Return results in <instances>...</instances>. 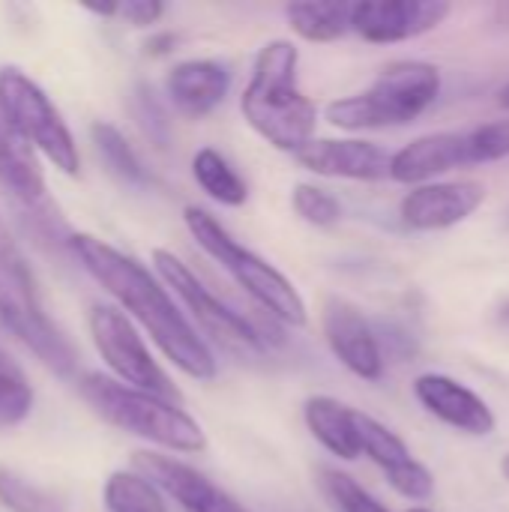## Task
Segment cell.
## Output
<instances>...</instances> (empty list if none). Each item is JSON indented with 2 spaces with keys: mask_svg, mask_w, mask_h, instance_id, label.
Here are the masks:
<instances>
[{
  "mask_svg": "<svg viewBox=\"0 0 509 512\" xmlns=\"http://www.w3.org/2000/svg\"><path fill=\"white\" fill-rule=\"evenodd\" d=\"M69 252L78 264L147 330L156 348L189 378L213 381L219 375L216 354L195 330V324L180 312L168 285L156 279L144 264L129 258L126 252L108 246L90 234H69Z\"/></svg>",
  "mask_w": 509,
  "mask_h": 512,
  "instance_id": "6da1fadb",
  "label": "cell"
},
{
  "mask_svg": "<svg viewBox=\"0 0 509 512\" xmlns=\"http://www.w3.org/2000/svg\"><path fill=\"white\" fill-rule=\"evenodd\" d=\"M243 120L270 147L297 156L315 141L318 108L300 87V51L291 39L264 42L240 96Z\"/></svg>",
  "mask_w": 509,
  "mask_h": 512,
  "instance_id": "7a4b0ae2",
  "label": "cell"
},
{
  "mask_svg": "<svg viewBox=\"0 0 509 512\" xmlns=\"http://www.w3.org/2000/svg\"><path fill=\"white\" fill-rule=\"evenodd\" d=\"M87 405L114 429H123L135 438H144L171 453H204L207 435L195 417H189L180 402L126 387L108 375L87 372L78 384Z\"/></svg>",
  "mask_w": 509,
  "mask_h": 512,
  "instance_id": "3957f363",
  "label": "cell"
},
{
  "mask_svg": "<svg viewBox=\"0 0 509 512\" xmlns=\"http://www.w3.org/2000/svg\"><path fill=\"white\" fill-rule=\"evenodd\" d=\"M441 96V69L426 60H393L378 78L354 96L333 99L324 108L327 123L345 132L390 129L414 123Z\"/></svg>",
  "mask_w": 509,
  "mask_h": 512,
  "instance_id": "277c9868",
  "label": "cell"
},
{
  "mask_svg": "<svg viewBox=\"0 0 509 512\" xmlns=\"http://www.w3.org/2000/svg\"><path fill=\"white\" fill-rule=\"evenodd\" d=\"M183 222L192 240L264 309V315H270L273 321L285 327L309 324V306L303 294L297 291V285L270 261L246 249L240 240H234L213 213H207L204 207H186Z\"/></svg>",
  "mask_w": 509,
  "mask_h": 512,
  "instance_id": "5b68a950",
  "label": "cell"
},
{
  "mask_svg": "<svg viewBox=\"0 0 509 512\" xmlns=\"http://www.w3.org/2000/svg\"><path fill=\"white\" fill-rule=\"evenodd\" d=\"M0 321L54 375L60 378L75 375L78 351L42 309L33 270L3 219H0Z\"/></svg>",
  "mask_w": 509,
  "mask_h": 512,
  "instance_id": "8992f818",
  "label": "cell"
},
{
  "mask_svg": "<svg viewBox=\"0 0 509 512\" xmlns=\"http://www.w3.org/2000/svg\"><path fill=\"white\" fill-rule=\"evenodd\" d=\"M153 267L159 279L168 285V291L186 306L201 336L213 339L222 351L237 357H264L267 354V336L240 312H234L228 303H222L213 291L204 288V282L168 249H153Z\"/></svg>",
  "mask_w": 509,
  "mask_h": 512,
  "instance_id": "52a82bcc",
  "label": "cell"
},
{
  "mask_svg": "<svg viewBox=\"0 0 509 512\" xmlns=\"http://www.w3.org/2000/svg\"><path fill=\"white\" fill-rule=\"evenodd\" d=\"M0 111L33 150L45 153L60 171L72 177L78 174L81 159L69 126L63 123L45 90L15 66L0 69Z\"/></svg>",
  "mask_w": 509,
  "mask_h": 512,
  "instance_id": "ba28073f",
  "label": "cell"
},
{
  "mask_svg": "<svg viewBox=\"0 0 509 512\" xmlns=\"http://www.w3.org/2000/svg\"><path fill=\"white\" fill-rule=\"evenodd\" d=\"M90 336H93L99 357L120 378V384L180 402V390L165 375V369L153 360V354L147 351V345H144L141 333L135 330V324L129 321V315H123L114 306L96 303L90 309Z\"/></svg>",
  "mask_w": 509,
  "mask_h": 512,
  "instance_id": "9c48e42d",
  "label": "cell"
},
{
  "mask_svg": "<svg viewBox=\"0 0 509 512\" xmlns=\"http://www.w3.org/2000/svg\"><path fill=\"white\" fill-rule=\"evenodd\" d=\"M450 12L447 0H360L351 9V30L372 45H396L438 30Z\"/></svg>",
  "mask_w": 509,
  "mask_h": 512,
  "instance_id": "30bf717a",
  "label": "cell"
},
{
  "mask_svg": "<svg viewBox=\"0 0 509 512\" xmlns=\"http://www.w3.org/2000/svg\"><path fill=\"white\" fill-rule=\"evenodd\" d=\"M483 165L480 156V141L474 129L465 132H432L420 135L402 150L393 153L390 162V180L405 183V186H426L438 183V177L456 171V168H471Z\"/></svg>",
  "mask_w": 509,
  "mask_h": 512,
  "instance_id": "8fae6325",
  "label": "cell"
},
{
  "mask_svg": "<svg viewBox=\"0 0 509 512\" xmlns=\"http://www.w3.org/2000/svg\"><path fill=\"white\" fill-rule=\"evenodd\" d=\"M321 330L327 348L351 375L369 384L384 378L387 360H384L381 339L369 324V318L354 303H348L345 297H327L321 309Z\"/></svg>",
  "mask_w": 509,
  "mask_h": 512,
  "instance_id": "7c38bea8",
  "label": "cell"
},
{
  "mask_svg": "<svg viewBox=\"0 0 509 512\" xmlns=\"http://www.w3.org/2000/svg\"><path fill=\"white\" fill-rule=\"evenodd\" d=\"M132 471L147 477L183 512H249L222 486H216L207 474L195 471L192 465H186L174 456L141 450L132 456Z\"/></svg>",
  "mask_w": 509,
  "mask_h": 512,
  "instance_id": "4fadbf2b",
  "label": "cell"
},
{
  "mask_svg": "<svg viewBox=\"0 0 509 512\" xmlns=\"http://www.w3.org/2000/svg\"><path fill=\"white\" fill-rule=\"evenodd\" d=\"M486 201V186L477 180H438L414 186L399 201V219L411 231H447L468 222Z\"/></svg>",
  "mask_w": 509,
  "mask_h": 512,
  "instance_id": "5bb4252c",
  "label": "cell"
},
{
  "mask_svg": "<svg viewBox=\"0 0 509 512\" xmlns=\"http://www.w3.org/2000/svg\"><path fill=\"white\" fill-rule=\"evenodd\" d=\"M414 399L423 405L426 414L441 420L444 426L471 435V438H489L498 429V417L489 408V402L474 393L468 384L441 375V372H423L411 384Z\"/></svg>",
  "mask_w": 509,
  "mask_h": 512,
  "instance_id": "9a60e30c",
  "label": "cell"
},
{
  "mask_svg": "<svg viewBox=\"0 0 509 512\" xmlns=\"http://www.w3.org/2000/svg\"><path fill=\"white\" fill-rule=\"evenodd\" d=\"M294 159L318 177L378 183L390 180L393 153L366 138H315Z\"/></svg>",
  "mask_w": 509,
  "mask_h": 512,
  "instance_id": "2e32d148",
  "label": "cell"
},
{
  "mask_svg": "<svg viewBox=\"0 0 509 512\" xmlns=\"http://www.w3.org/2000/svg\"><path fill=\"white\" fill-rule=\"evenodd\" d=\"M231 81V66L222 60H183L171 66L165 78V93L183 117L201 120L225 102V96L231 93Z\"/></svg>",
  "mask_w": 509,
  "mask_h": 512,
  "instance_id": "e0dca14e",
  "label": "cell"
},
{
  "mask_svg": "<svg viewBox=\"0 0 509 512\" xmlns=\"http://www.w3.org/2000/svg\"><path fill=\"white\" fill-rule=\"evenodd\" d=\"M357 420L360 411L333 396H309L303 405V423L309 435L342 462H357L363 456Z\"/></svg>",
  "mask_w": 509,
  "mask_h": 512,
  "instance_id": "ac0fdd59",
  "label": "cell"
},
{
  "mask_svg": "<svg viewBox=\"0 0 509 512\" xmlns=\"http://www.w3.org/2000/svg\"><path fill=\"white\" fill-rule=\"evenodd\" d=\"M0 183L24 207H42L48 201L45 177L33 156V147L9 126L0 111Z\"/></svg>",
  "mask_w": 509,
  "mask_h": 512,
  "instance_id": "d6986e66",
  "label": "cell"
},
{
  "mask_svg": "<svg viewBox=\"0 0 509 512\" xmlns=\"http://www.w3.org/2000/svg\"><path fill=\"white\" fill-rule=\"evenodd\" d=\"M351 9L345 0H300L285 6V18L303 42L327 45L351 30Z\"/></svg>",
  "mask_w": 509,
  "mask_h": 512,
  "instance_id": "ffe728a7",
  "label": "cell"
},
{
  "mask_svg": "<svg viewBox=\"0 0 509 512\" xmlns=\"http://www.w3.org/2000/svg\"><path fill=\"white\" fill-rule=\"evenodd\" d=\"M192 177L222 207H243L249 201V183L216 147H201L192 156Z\"/></svg>",
  "mask_w": 509,
  "mask_h": 512,
  "instance_id": "44dd1931",
  "label": "cell"
},
{
  "mask_svg": "<svg viewBox=\"0 0 509 512\" xmlns=\"http://www.w3.org/2000/svg\"><path fill=\"white\" fill-rule=\"evenodd\" d=\"M90 135H93L96 153L102 156V162L108 165L111 174H117L123 183H129V186H135V189L153 186L150 171L144 168V162L138 159V153L132 150V144L126 141V135H123L117 126L99 120V123H93Z\"/></svg>",
  "mask_w": 509,
  "mask_h": 512,
  "instance_id": "7402d4cb",
  "label": "cell"
},
{
  "mask_svg": "<svg viewBox=\"0 0 509 512\" xmlns=\"http://www.w3.org/2000/svg\"><path fill=\"white\" fill-rule=\"evenodd\" d=\"M108 512H168L165 495L138 471H114L102 486Z\"/></svg>",
  "mask_w": 509,
  "mask_h": 512,
  "instance_id": "603a6c76",
  "label": "cell"
},
{
  "mask_svg": "<svg viewBox=\"0 0 509 512\" xmlns=\"http://www.w3.org/2000/svg\"><path fill=\"white\" fill-rule=\"evenodd\" d=\"M357 423H360V447H363V456L369 462H375L384 471V477H390V474H396V471H402L405 465L414 462L411 447L393 429H387L381 420H375V417H369V414L360 411V420Z\"/></svg>",
  "mask_w": 509,
  "mask_h": 512,
  "instance_id": "cb8c5ba5",
  "label": "cell"
},
{
  "mask_svg": "<svg viewBox=\"0 0 509 512\" xmlns=\"http://www.w3.org/2000/svg\"><path fill=\"white\" fill-rule=\"evenodd\" d=\"M33 408V387L21 366L0 348V429L18 426Z\"/></svg>",
  "mask_w": 509,
  "mask_h": 512,
  "instance_id": "d4e9b609",
  "label": "cell"
},
{
  "mask_svg": "<svg viewBox=\"0 0 509 512\" xmlns=\"http://www.w3.org/2000/svg\"><path fill=\"white\" fill-rule=\"evenodd\" d=\"M0 504L12 512H66L57 495L27 483L6 468H0Z\"/></svg>",
  "mask_w": 509,
  "mask_h": 512,
  "instance_id": "484cf974",
  "label": "cell"
},
{
  "mask_svg": "<svg viewBox=\"0 0 509 512\" xmlns=\"http://www.w3.org/2000/svg\"><path fill=\"white\" fill-rule=\"evenodd\" d=\"M291 210L312 228H333L342 219V204L333 192L315 183H297L291 192Z\"/></svg>",
  "mask_w": 509,
  "mask_h": 512,
  "instance_id": "4316f807",
  "label": "cell"
},
{
  "mask_svg": "<svg viewBox=\"0 0 509 512\" xmlns=\"http://www.w3.org/2000/svg\"><path fill=\"white\" fill-rule=\"evenodd\" d=\"M321 489L330 498V504L336 507V512H390L354 477H348L336 468H321Z\"/></svg>",
  "mask_w": 509,
  "mask_h": 512,
  "instance_id": "83f0119b",
  "label": "cell"
},
{
  "mask_svg": "<svg viewBox=\"0 0 509 512\" xmlns=\"http://www.w3.org/2000/svg\"><path fill=\"white\" fill-rule=\"evenodd\" d=\"M132 114L141 126V132L156 144V147H168L171 141V120L165 114V105L159 102L156 90L150 84H138L132 93Z\"/></svg>",
  "mask_w": 509,
  "mask_h": 512,
  "instance_id": "f1b7e54d",
  "label": "cell"
},
{
  "mask_svg": "<svg viewBox=\"0 0 509 512\" xmlns=\"http://www.w3.org/2000/svg\"><path fill=\"white\" fill-rule=\"evenodd\" d=\"M387 483H390V489H393L396 495H402L405 501H429V498L435 495V477H432V471H429L423 462H417V459H414L411 465H405L402 471L390 474Z\"/></svg>",
  "mask_w": 509,
  "mask_h": 512,
  "instance_id": "f546056e",
  "label": "cell"
},
{
  "mask_svg": "<svg viewBox=\"0 0 509 512\" xmlns=\"http://www.w3.org/2000/svg\"><path fill=\"white\" fill-rule=\"evenodd\" d=\"M165 15V3L159 0H126L117 3V18L135 24V27H150Z\"/></svg>",
  "mask_w": 509,
  "mask_h": 512,
  "instance_id": "4dcf8cb0",
  "label": "cell"
},
{
  "mask_svg": "<svg viewBox=\"0 0 509 512\" xmlns=\"http://www.w3.org/2000/svg\"><path fill=\"white\" fill-rule=\"evenodd\" d=\"M174 45H177V36L174 33H159V36H153V39L144 42V48H147L150 57L168 54V51H174Z\"/></svg>",
  "mask_w": 509,
  "mask_h": 512,
  "instance_id": "1f68e13d",
  "label": "cell"
},
{
  "mask_svg": "<svg viewBox=\"0 0 509 512\" xmlns=\"http://www.w3.org/2000/svg\"><path fill=\"white\" fill-rule=\"evenodd\" d=\"M495 18H498L501 24H507L509 27V0L507 3H498V6H495Z\"/></svg>",
  "mask_w": 509,
  "mask_h": 512,
  "instance_id": "d6a6232c",
  "label": "cell"
},
{
  "mask_svg": "<svg viewBox=\"0 0 509 512\" xmlns=\"http://www.w3.org/2000/svg\"><path fill=\"white\" fill-rule=\"evenodd\" d=\"M498 105H501L504 111H509V81L501 87V90H498Z\"/></svg>",
  "mask_w": 509,
  "mask_h": 512,
  "instance_id": "836d02e7",
  "label": "cell"
},
{
  "mask_svg": "<svg viewBox=\"0 0 509 512\" xmlns=\"http://www.w3.org/2000/svg\"><path fill=\"white\" fill-rule=\"evenodd\" d=\"M501 477H504V480L509 483V453L504 456V459H501Z\"/></svg>",
  "mask_w": 509,
  "mask_h": 512,
  "instance_id": "e575fe53",
  "label": "cell"
},
{
  "mask_svg": "<svg viewBox=\"0 0 509 512\" xmlns=\"http://www.w3.org/2000/svg\"><path fill=\"white\" fill-rule=\"evenodd\" d=\"M501 318H504V324H507V327H509V303H507V306H504V315H501Z\"/></svg>",
  "mask_w": 509,
  "mask_h": 512,
  "instance_id": "d590c367",
  "label": "cell"
},
{
  "mask_svg": "<svg viewBox=\"0 0 509 512\" xmlns=\"http://www.w3.org/2000/svg\"><path fill=\"white\" fill-rule=\"evenodd\" d=\"M408 512H432V510H423V507H414V510H408Z\"/></svg>",
  "mask_w": 509,
  "mask_h": 512,
  "instance_id": "8d00e7d4",
  "label": "cell"
},
{
  "mask_svg": "<svg viewBox=\"0 0 509 512\" xmlns=\"http://www.w3.org/2000/svg\"><path fill=\"white\" fill-rule=\"evenodd\" d=\"M507 231H509V213H507Z\"/></svg>",
  "mask_w": 509,
  "mask_h": 512,
  "instance_id": "74e56055",
  "label": "cell"
}]
</instances>
